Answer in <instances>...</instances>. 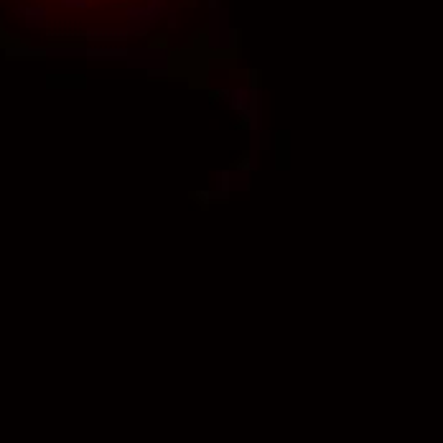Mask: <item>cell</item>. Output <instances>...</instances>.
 <instances>
[{
  "label": "cell",
  "instance_id": "2",
  "mask_svg": "<svg viewBox=\"0 0 443 443\" xmlns=\"http://www.w3.org/2000/svg\"><path fill=\"white\" fill-rule=\"evenodd\" d=\"M18 15H23L26 20H43L46 18V10L43 8H18Z\"/></svg>",
  "mask_w": 443,
  "mask_h": 443
},
{
  "label": "cell",
  "instance_id": "1",
  "mask_svg": "<svg viewBox=\"0 0 443 443\" xmlns=\"http://www.w3.org/2000/svg\"><path fill=\"white\" fill-rule=\"evenodd\" d=\"M166 10V0H151L148 5L140 8H128V18L138 20V23H156Z\"/></svg>",
  "mask_w": 443,
  "mask_h": 443
},
{
  "label": "cell",
  "instance_id": "3",
  "mask_svg": "<svg viewBox=\"0 0 443 443\" xmlns=\"http://www.w3.org/2000/svg\"><path fill=\"white\" fill-rule=\"evenodd\" d=\"M89 0H61V5H66V8H84Z\"/></svg>",
  "mask_w": 443,
  "mask_h": 443
}]
</instances>
